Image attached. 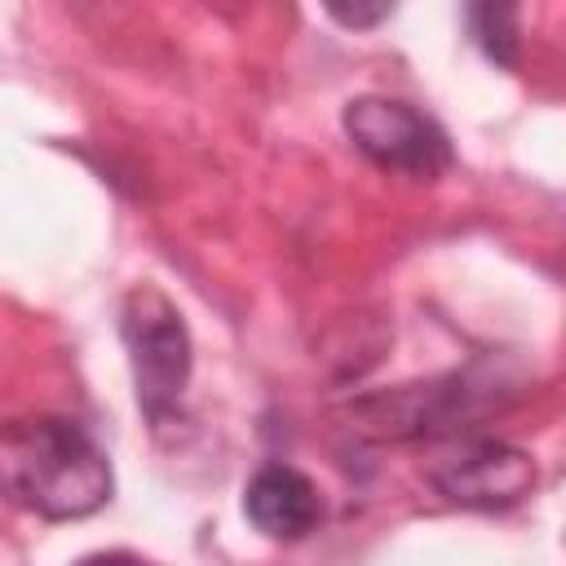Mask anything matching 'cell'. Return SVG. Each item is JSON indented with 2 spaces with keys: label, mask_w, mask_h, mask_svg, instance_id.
I'll use <instances>...</instances> for the list:
<instances>
[{
  "label": "cell",
  "mask_w": 566,
  "mask_h": 566,
  "mask_svg": "<svg viewBox=\"0 0 566 566\" xmlns=\"http://www.w3.org/2000/svg\"><path fill=\"white\" fill-rule=\"evenodd\" d=\"M106 451L66 416L0 420V500L44 522H75L111 500Z\"/></svg>",
  "instance_id": "obj_1"
},
{
  "label": "cell",
  "mask_w": 566,
  "mask_h": 566,
  "mask_svg": "<svg viewBox=\"0 0 566 566\" xmlns=\"http://www.w3.org/2000/svg\"><path fill=\"white\" fill-rule=\"evenodd\" d=\"M119 336L128 349L137 407L155 429H164L177 416L190 380V327L155 283H137L119 301Z\"/></svg>",
  "instance_id": "obj_2"
},
{
  "label": "cell",
  "mask_w": 566,
  "mask_h": 566,
  "mask_svg": "<svg viewBox=\"0 0 566 566\" xmlns=\"http://www.w3.org/2000/svg\"><path fill=\"white\" fill-rule=\"evenodd\" d=\"M340 124L354 150H363L376 168L411 181H438L455 159L442 124L398 97H376V93L354 97Z\"/></svg>",
  "instance_id": "obj_3"
},
{
  "label": "cell",
  "mask_w": 566,
  "mask_h": 566,
  "mask_svg": "<svg viewBox=\"0 0 566 566\" xmlns=\"http://www.w3.org/2000/svg\"><path fill=\"white\" fill-rule=\"evenodd\" d=\"M535 460L522 447L509 442H469L455 455H447L442 464H433L429 482L460 509H513L531 495L535 486Z\"/></svg>",
  "instance_id": "obj_4"
},
{
  "label": "cell",
  "mask_w": 566,
  "mask_h": 566,
  "mask_svg": "<svg viewBox=\"0 0 566 566\" xmlns=\"http://www.w3.org/2000/svg\"><path fill=\"white\" fill-rule=\"evenodd\" d=\"M464 394H469L464 380L447 376V380H424V385H402V389H389V394L358 398L354 416L376 438H420V433L447 429L460 416Z\"/></svg>",
  "instance_id": "obj_5"
},
{
  "label": "cell",
  "mask_w": 566,
  "mask_h": 566,
  "mask_svg": "<svg viewBox=\"0 0 566 566\" xmlns=\"http://www.w3.org/2000/svg\"><path fill=\"white\" fill-rule=\"evenodd\" d=\"M243 513L270 539H301L318 526L323 500H318V486L301 469L261 464L252 473V482L243 486Z\"/></svg>",
  "instance_id": "obj_6"
},
{
  "label": "cell",
  "mask_w": 566,
  "mask_h": 566,
  "mask_svg": "<svg viewBox=\"0 0 566 566\" xmlns=\"http://www.w3.org/2000/svg\"><path fill=\"white\" fill-rule=\"evenodd\" d=\"M469 31H473L478 49L491 62L517 66V9L513 4H473L469 9Z\"/></svg>",
  "instance_id": "obj_7"
},
{
  "label": "cell",
  "mask_w": 566,
  "mask_h": 566,
  "mask_svg": "<svg viewBox=\"0 0 566 566\" xmlns=\"http://www.w3.org/2000/svg\"><path fill=\"white\" fill-rule=\"evenodd\" d=\"M389 13H394V4H327V18L340 22V27H354V31L376 27V22H385Z\"/></svg>",
  "instance_id": "obj_8"
},
{
  "label": "cell",
  "mask_w": 566,
  "mask_h": 566,
  "mask_svg": "<svg viewBox=\"0 0 566 566\" xmlns=\"http://www.w3.org/2000/svg\"><path fill=\"white\" fill-rule=\"evenodd\" d=\"M75 566H150V562H146V557H137V553L111 548V553H88V557H80Z\"/></svg>",
  "instance_id": "obj_9"
}]
</instances>
